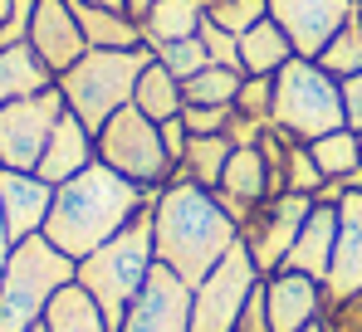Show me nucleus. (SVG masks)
Instances as JSON below:
<instances>
[{"mask_svg":"<svg viewBox=\"0 0 362 332\" xmlns=\"http://www.w3.org/2000/svg\"><path fill=\"white\" fill-rule=\"evenodd\" d=\"M235 239H240V225L226 215L216 191L186 181L181 171L162 191H152V244H157V259L172 274H181L191 288L230 254Z\"/></svg>","mask_w":362,"mask_h":332,"instance_id":"nucleus-1","label":"nucleus"},{"mask_svg":"<svg viewBox=\"0 0 362 332\" xmlns=\"http://www.w3.org/2000/svg\"><path fill=\"white\" fill-rule=\"evenodd\" d=\"M147 206H152V196L142 186H132L113 166L93 162L78 176H69L64 186H54V211H49L45 235L69 259H88L98 244H108L118 230H127Z\"/></svg>","mask_w":362,"mask_h":332,"instance_id":"nucleus-2","label":"nucleus"},{"mask_svg":"<svg viewBox=\"0 0 362 332\" xmlns=\"http://www.w3.org/2000/svg\"><path fill=\"white\" fill-rule=\"evenodd\" d=\"M152 269H157V244H152V206H147L127 230H118L108 244H98L88 259H78V274L74 278L103 308L108 328L118 332L122 313L132 308V298L142 293V283H147Z\"/></svg>","mask_w":362,"mask_h":332,"instance_id":"nucleus-3","label":"nucleus"},{"mask_svg":"<svg viewBox=\"0 0 362 332\" xmlns=\"http://www.w3.org/2000/svg\"><path fill=\"white\" fill-rule=\"evenodd\" d=\"M78 259H69L49 235H30L15 244L5 274H0V332H30L64 283H74Z\"/></svg>","mask_w":362,"mask_h":332,"instance_id":"nucleus-4","label":"nucleus"},{"mask_svg":"<svg viewBox=\"0 0 362 332\" xmlns=\"http://www.w3.org/2000/svg\"><path fill=\"white\" fill-rule=\"evenodd\" d=\"M147 64H152L147 45H137V49H88L74 69L59 73L64 108L74 117H83V127L98 132L118 108L132 103V88H137Z\"/></svg>","mask_w":362,"mask_h":332,"instance_id":"nucleus-5","label":"nucleus"},{"mask_svg":"<svg viewBox=\"0 0 362 332\" xmlns=\"http://www.w3.org/2000/svg\"><path fill=\"white\" fill-rule=\"evenodd\" d=\"M294 142H318L323 132L348 127L343 122V88L318 59H289L274 73V122Z\"/></svg>","mask_w":362,"mask_h":332,"instance_id":"nucleus-6","label":"nucleus"},{"mask_svg":"<svg viewBox=\"0 0 362 332\" xmlns=\"http://www.w3.org/2000/svg\"><path fill=\"white\" fill-rule=\"evenodd\" d=\"M98 162L113 166L118 176H127L132 186H142L147 196L162 191L177 176V162L167 157V142H162V122H152L132 103L118 108L98 127Z\"/></svg>","mask_w":362,"mask_h":332,"instance_id":"nucleus-7","label":"nucleus"},{"mask_svg":"<svg viewBox=\"0 0 362 332\" xmlns=\"http://www.w3.org/2000/svg\"><path fill=\"white\" fill-rule=\"evenodd\" d=\"M259 264L255 254L245 249V239L230 244V254L191 288V332H235L245 303L255 298L259 288Z\"/></svg>","mask_w":362,"mask_h":332,"instance_id":"nucleus-8","label":"nucleus"},{"mask_svg":"<svg viewBox=\"0 0 362 332\" xmlns=\"http://www.w3.org/2000/svg\"><path fill=\"white\" fill-rule=\"evenodd\" d=\"M59 117H64L59 83L45 88V93H30V98H20V103H5V108H0V166H10V171H35Z\"/></svg>","mask_w":362,"mask_h":332,"instance_id":"nucleus-9","label":"nucleus"},{"mask_svg":"<svg viewBox=\"0 0 362 332\" xmlns=\"http://www.w3.org/2000/svg\"><path fill=\"white\" fill-rule=\"evenodd\" d=\"M308 211H313V196H299V191H284V196L255 206V215L240 225V239H245V249L255 254L259 274L284 269V259H289V249L299 239Z\"/></svg>","mask_w":362,"mask_h":332,"instance_id":"nucleus-10","label":"nucleus"},{"mask_svg":"<svg viewBox=\"0 0 362 332\" xmlns=\"http://www.w3.org/2000/svg\"><path fill=\"white\" fill-rule=\"evenodd\" d=\"M118 332H191V283L157 259L142 293L122 313Z\"/></svg>","mask_w":362,"mask_h":332,"instance_id":"nucleus-11","label":"nucleus"},{"mask_svg":"<svg viewBox=\"0 0 362 332\" xmlns=\"http://www.w3.org/2000/svg\"><path fill=\"white\" fill-rule=\"evenodd\" d=\"M358 15L353 0H269V20H279V30L289 35L299 59H318L323 45Z\"/></svg>","mask_w":362,"mask_h":332,"instance_id":"nucleus-12","label":"nucleus"},{"mask_svg":"<svg viewBox=\"0 0 362 332\" xmlns=\"http://www.w3.org/2000/svg\"><path fill=\"white\" fill-rule=\"evenodd\" d=\"M323 303H328L323 278L299 274V269L264 274V308H269V328L274 332H303L308 323L323 318Z\"/></svg>","mask_w":362,"mask_h":332,"instance_id":"nucleus-13","label":"nucleus"},{"mask_svg":"<svg viewBox=\"0 0 362 332\" xmlns=\"http://www.w3.org/2000/svg\"><path fill=\"white\" fill-rule=\"evenodd\" d=\"M25 45L54 69V78L88 54L83 25H78V15H74L69 0H40V5H35V20H30V40H25Z\"/></svg>","mask_w":362,"mask_h":332,"instance_id":"nucleus-14","label":"nucleus"},{"mask_svg":"<svg viewBox=\"0 0 362 332\" xmlns=\"http://www.w3.org/2000/svg\"><path fill=\"white\" fill-rule=\"evenodd\" d=\"M0 211H5V225L20 239L30 235H45L49 225V211H54V186L40 176V171H0Z\"/></svg>","mask_w":362,"mask_h":332,"instance_id":"nucleus-15","label":"nucleus"},{"mask_svg":"<svg viewBox=\"0 0 362 332\" xmlns=\"http://www.w3.org/2000/svg\"><path fill=\"white\" fill-rule=\"evenodd\" d=\"M98 162V132L93 127H83V117H74V112L64 108V117L54 122V132H49V147H45V157H40V176L49 181V186H64L69 176H78L83 166Z\"/></svg>","mask_w":362,"mask_h":332,"instance_id":"nucleus-16","label":"nucleus"},{"mask_svg":"<svg viewBox=\"0 0 362 332\" xmlns=\"http://www.w3.org/2000/svg\"><path fill=\"white\" fill-rule=\"evenodd\" d=\"M328 298L362 293V186L338 201V244H333V269L323 278Z\"/></svg>","mask_w":362,"mask_h":332,"instance_id":"nucleus-17","label":"nucleus"},{"mask_svg":"<svg viewBox=\"0 0 362 332\" xmlns=\"http://www.w3.org/2000/svg\"><path fill=\"white\" fill-rule=\"evenodd\" d=\"M333 244H338V206L313 201V211H308V220H303L299 239H294V249H289V259H284V269L328 278V269H333Z\"/></svg>","mask_w":362,"mask_h":332,"instance_id":"nucleus-18","label":"nucleus"},{"mask_svg":"<svg viewBox=\"0 0 362 332\" xmlns=\"http://www.w3.org/2000/svg\"><path fill=\"white\" fill-rule=\"evenodd\" d=\"M54 83H59L54 69L35 54L30 45H5V49H0V108H5V103H20V98H30V93H45V88H54Z\"/></svg>","mask_w":362,"mask_h":332,"instance_id":"nucleus-19","label":"nucleus"},{"mask_svg":"<svg viewBox=\"0 0 362 332\" xmlns=\"http://www.w3.org/2000/svg\"><path fill=\"white\" fill-rule=\"evenodd\" d=\"M201 25H206V5L201 0H157L147 10V20H142V40L157 54L162 45H177V40L201 35Z\"/></svg>","mask_w":362,"mask_h":332,"instance_id":"nucleus-20","label":"nucleus"},{"mask_svg":"<svg viewBox=\"0 0 362 332\" xmlns=\"http://www.w3.org/2000/svg\"><path fill=\"white\" fill-rule=\"evenodd\" d=\"M74 5V0H69ZM78 25H83V40L88 49H137L147 45L142 40V25L127 15V10H108V5H74Z\"/></svg>","mask_w":362,"mask_h":332,"instance_id":"nucleus-21","label":"nucleus"},{"mask_svg":"<svg viewBox=\"0 0 362 332\" xmlns=\"http://www.w3.org/2000/svg\"><path fill=\"white\" fill-rule=\"evenodd\" d=\"M289 59H294V45H289V35L279 30V20H269V15L240 35V69H245V73H264V78H274Z\"/></svg>","mask_w":362,"mask_h":332,"instance_id":"nucleus-22","label":"nucleus"},{"mask_svg":"<svg viewBox=\"0 0 362 332\" xmlns=\"http://www.w3.org/2000/svg\"><path fill=\"white\" fill-rule=\"evenodd\" d=\"M132 108L147 112L152 122H167V117H181L186 108V93H181V78L162 64V59L152 54V64L142 69V78H137V88H132Z\"/></svg>","mask_w":362,"mask_h":332,"instance_id":"nucleus-23","label":"nucleus"},{"mask_svg":"<svg viewBox=\"0 0 362 332\" xmlns=\"http://www.w3.org/2000/svg\"><path fill=\"white\" fill-rule=\"evenodd\" d=\"M303 147L313 152L323 181H362V132L338 127V132H323L318 142H303Z\"/></svg>","mask_w":362,"mask_h":332,"instance_id":"nucleus-24","label":"nucleus"},{"mask_svg":"<svg viewBox=\"0 0 362 332\" xmlns=\"http://www.w3.org/2000/svg\"><path fill=\"white\" fill-rule=\"evenodd\" d=\"M45 323H49V332H113V328H108V318H103V308L83 293L78 278L59 288V298L49 303Z\"/></svg>","mask_w":362,"mask_h":332,"instance_id":"nucleus-25","label":"nucleus"},{"mask_svg":"<svg viewBox=\"0 0 362 332\" xmlns=\"http://www.w3.org/2000/svg\"><path fill=\"white\" fill-rule=\"evenodd\" d=\"M230 152H235V142L226 137V132H211V137H191L186 142V157H181V176L186 181H196V186H206V191H216L221 186V171L230 162Z\"/></svg>","mask_w":362,"mask_h":332,"instance_id":"nucleus-26","label":"nucleus"},{"mask_svg":"<svg viewBox=\"0 0 362 332\" xmlns=\"http://www.w3.org/2000/svg\"><path fill=\"white\" fill-rule=\"evenodd\" d=\"M240 83H245L240 69H230V64H206L201 73H191V78L181 83V93H186V103H201V108H235Z\"/></svg>","mask_w":362,"mask_h":332,"instance_id":"nucleus-27","label":"nucleus"},{"mask_svg":"<svg viewBox=\"0 0 362 332\" xmlns=\"http://www.w3.org/2000/svg\"><path fill=\"white\" fill-rule=\"evenodd\" d=\"M318 64H323L333 78H353V73H362V15H353V20L323 45Z\"/></svg>","mask_w":362,"mask_h":332,"instance_id":"nucleus-28","label":"nucleus"},{"mask_svg":"<svg viewBox=\"0 0 362 332\" xmlns=\"http://www.w3.org/2000/svg\"><path fill=\"white\" fill-rule=\"evenodd\" d=\"M264 15H269V0H206V20H216L230 35H245Z\"/></svg>","mask_w":362,"mask_h":332,"instance_id":"nucleus-29","label":"nucleus"},{"mask_svg":"<svg viewBox=\"0 0 362 332\" xmlns=\"http://www.w3.org/2000/svg\"><path fill=\"white\" fill-rule=\"evenodd\" d=\"M235 112L250 117V122H274V78H264V73H245L240 83V98H235Z\"/></svg>","mask_w":362,"mask_h":332,"instance_id":"nucleus-30","label":"nucleus"},{"mask_svg":"<svg viewBox=\"0 0 362 332\" xmlns=\"http://www.w3.org/2000/svg\"><path fill=\"white\" fill-rule=\"evenodd\" d=\"M157 59L177 73L181 83L191 78V73H201L206 64H211V54H206V45H201V35H191V40H177V45H162L157 49Z\"/></svg>","mask_w":362,"mask_h":332,"instance_id":"nucleus-31","label":"nucleus"},{"mask_svg":"<svg viewBox=\"0 0 362 332\" xmlns=\"http://www.w3.org/2000/svg\"><path fill=\"white\" fill-rule=\"evenodd\" d=\"M318 323L328 332H362V293H338V298H328Z\"/></svg>","mask_w":362,"mask_h":332,"instance_id":"nucleus-32","label":"nucleus"},{"mask_svg":"<svg viewBox=\"0 0 362 332\" xmlns=\"http://www.w3.org/2000/svg\"><path fill=\"white\" fill-rule=\"evenodd\" d=\"M289 191H299V196H318L323 191V171L313 162V152L294 142V152H289Z\"/></svg>","mask_w":362,"mask_h":332,"instance_id":"nucleus-33","label":"nucleus"},{"mask_svg":"<svg viewBox=\"0 0 362 332\" xmlns=\"http://www.w3.org/2000/svg\"><path fill=\"white\" fill-rule=\"evenodd\" d=\"M201 45H206L211 64H230V69H240V35H230V30H221L216 20H206V25H201ZM240 73H245V69H240Z\"/></svg>","mask_w":362,"mask_h":332,"instance_id":"nucleus-34","label":"nucleus"},{"mask_svg":"<svg viewBox=\"0 0 362 332\" xmlns=\"http://www.w3.org/2000/svg\"><path fill=\"white\" fill-rule=\"evenodd\" d=\"M235 117V108H201V103H186L181 108V122L191 137H211V132H226V122Z\"/></svg>","mask_w":362,"mask_h":332,"instance_id":"nucleus-35","label":"nucleus"},{"mask_svg":"<svg viewBox=\"0 0 362 332\" xmlns=\"http://www.w3.org/2000/svg\"><path fill=\"white\" fill-rule=\"evenodd\" d=\"M235 332H274V328H269V308H264V278H259L255 298L245 303V313H240V323H235Z\"/></svg>","mask_w":362,"mask_h":332,"instance_id":"nucleus-36","label":"nucleus"},{"mask_svg":"<svg viewBox=\"0 0 362 332\" xmlns=\"http://www.w3.org/2000/svg\"><path fill=\"white\" fill-rule=\"evenodd\" d=\"M338 88H343V122H348L353 132H362V73L338 78Z\"/></svg>","mask_w":362,"mask_h":332,"instance_id":"nucleus-37","label":"nucleus"},{"mask_svg":"<svg viewBox=\"0 0 362 332\" xmlns=\"http://www.w3.org/2000/svg\"><path fill=\"white\" fill-rule=\"evenodd\" d=\"M162 142H167V157L181 166V157H186V142H191V132H186V122H181V117H167V122H162Z\"/></svg>","mask_w":362,"mask_h":332,"instance_id":"nucleus-38","label":"nucleus"},{"mask_svg":"<svg viewBox=\"0 0 362 332\" xmlns=\"http://www.w3.org/2000/svg\"><path fill=\"white\" fill-rule=\"evenodd\" d=\"M226 137H230L235 147H255V142L264 137V122H250V117H240V112H235V117L226 122Z\"/></svg>","mask_w":362,"mask_h":332,"instance_id":"nucleus-39","label":"nucleus"},{"mask_svg":"<svg viewBox=\"0 0 362 332\" xmlns=\"http://www.w3.org/2000/svg\"><path fill=\"white\" fill-rule=\"evenodd\" d=\"M10 254H15V235H10V225H5V211H0V274H5Z\"/></svg>","mask_w":362,"mask_h":332,"instance_id":"nucleus-40","label":"nucleus"},{"mask_svg":"<svg viewBox=\"0 0 362 332\" xmlns=\"http://www.w3.org/2000/svg\"><path fill=\"white\" fill-rule=\"evenodd\" d=\"M152 5H157V0H122V10H127V15H132L137 25L147 20V10H152Z\"/></svg>","mask_w":362,"mask_h":332,"instance_id":"nucleus-41","label":"nucleus"},{"mask_svg":"<svg viewBox=\"0 0 362 332\" xmlns=\"http://www.w3.org/2000/svg\"><path fill=\"white\" fill-rule=\"evenodd\" d=\"M74 5H108V10H122V0H74Z\"/></svg>","mask_w":362,"mask_h":332,"instance_id":"nucleus-42","label":"nucleus"},{"mask_svg":"<svg viewBox=\"0 0 362 332\" xmlns=\"http://www.w3.org/2000/svg\"><path fill=\"white\" fill-rule=\"evenodd\" d=\"M5 20H10V0H0V30H5Z\"/></svg>","mask_w":362,"mask_h":332,"instance_id":"nucleus-43","label":"nucleus"},{"mask_svg":"<svg viewBox=\"0 0 362 332\" xmlns=\"http://www.w3.org/2000/svg\"><path fill=\"white\" fill-rule=\"evenodd\" d=\"M303 332H328V328H323V323H308V328H303Z\"/></svg>","mask_w":362,"mask_h":332,"instance_id":"nucleus-44","label":"nucleus"},{"mask_svg":"<svg viewBox=\"0 0 362 332\" xmlns=\"http://www.w3.org/2000/svg\"><path fill=\"white\" fill-rule=\"evenodd\" d=\"M353 5H362V0H353Z\"/></svg>","mask_w":362,"mask_h":332,"instance_id":"nucleus-45","label":"nucleus"},{"mask_svg":"<svg viewBox=\"0 0 362 332\" xmlns=\"http://www.w3.org/2000/svg\"><path fill=\"white\" fill-rule=\"evenodd\" d=\"M358 15H362V5H358Z\"/></svg>","mask_w":362,"mask_h":332,"instance_id":"nucleus-46","label":"nucleus"},{"mask_svg":"<svg viewBox=\"0 0 362 332\" xmlns=\"http://www.w3.org/2000/svg\"><path fill=\"white\" fill-rule=\"evenodd\" d=\"M0 171H5V166H0Z\"/></svg>","mask_w":362,"mask_h":332,"instance_id":"nucleus-47","label":"nucleus"},{"mask_svg":"<svg viewBox=\"0 0 362 332\" xmlns=\"http://www.w3.org/2000/svg\"><path fill=\"white\" fill-rule=\"evenodd\" d=\"M201 5H206V0H201Z\"/></svg>","mask_w":362,"mask_h":332,"instance_id":"nucleus-48","label":"nucleus"},{"mask_svg":"<svg viewBox=\"0 0 362 332\" xmlns=\"http://www.w3.org/2000/svg\"><path fill=\"white\" fill-rule=\"evenodd\" d=\"M0 49H5V45H0Z\"/></svg>","mask_w":362,"mask_h":332,"instance_id":"nucleus-49","label":"nucleus"}]
</instances>
